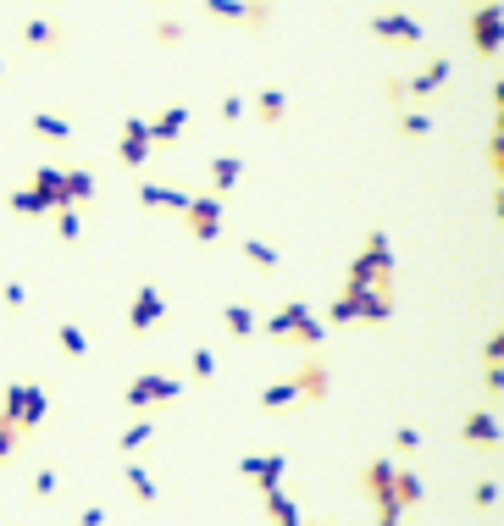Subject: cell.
Here are the masks:
<instances>
[{
	"instance_id": "cell-8",
	"label": "cell",
	"mask_w": 504,
	"mask_h": 526,
	"mask_svg": "<svg viewBox=\"0 0 504 526\" xmlns=\"http://www.w3.org/2000/svg\"><path fill=\"white\" fill-rule=\"evenodd\" d=\"M178 128H183V111H161L156 128H144V133H150V139H178Z\"/></svg>"
},
{
	"instance_id": "cell-3",
	"label": "cell",
	"mask_w": 504,
	"mask_h": 526,
	"mask_svg": "<svg viewBox=\"0 0 504 526\" xmlns=\"http://www.w3.org/2000/svg\"><path fill=\"white\" fill-rule=\"evenodd\" d=\"M471 39H477L482 56H493V45H499V12H493V6H482V12L471 17Z\"/></svg>"
},
{
	"instance_id": "cell-7",
	"label": "cell",
	"mask_w": 504,
	"mask_h": 526,
	"mask_svg": "<svg viewBox=\"0 0 504 526\" xmlns=\"http://www.w3.org/2000/svg\"><path fill=\"white\" fill-rule=\"evenodd\" d=\"M444 78H449V61H432V67L421 72V78H416V84H410V89H416V95H432V89L444 84Z\"/></svg>"
},
{
	"instance_id": "cell-9",
	"label": "cell",
	"mask_w": 504,
	"mask_h": 526,
	"mask_svg": "<svg viewBox=\"0 0 504 526\" xmlns=\"http://www.w3.org/2000/svg\"><path fill=\"white\" fill-rule=\"evenodd\" d=\"M23 39H28V45H39V50H50V45H56V28H45V23H28V28H23Z\"/></svg>"
},
{
	"instance_id": "cell-6",
	"label": "cell",
	"mask_w": 504,
	"mask_h": 526,
	"mask_svg": "<svg viewBox=\"0 0 504 526\" xmlns=\"http://www.w3.org/2000/svg\"><path fill=\"white\" fill-rule=\"evenodd\" d=\"M277 471H283V466H277V460H244V477H255V482H261L266 493L277 488Z\"/></svg>"
},
{
	"instance_id": "cell-10",
	"label": "cell",
	"mask_w": 504,
	"mask_h": 526,
	"mask_svg": "<svg viewBox=\"0 0 504 526\" xmlns=\"http://www.w3.org/2000/svg\"><path fill=\"white\" fill-rule=\"evenodd\" d=\"M34 128H39V133H45V139H67V128H61V122H56V117H39V122H34Z\"/></svg>"
},
{
	"instance_id": "cell-4",
	"label": "cell",
	"mask_w": 504,
	"mask_h": 526,
	"mask_svg": "<svg viewBox=\"0 0 504 526\" xmlns=\"http://www.w3.org/2000/svg\"><path fill=\"white\" fill-rule=\"evenodd\" d=\"M6 410H12L17 421H28V427H34L39 410H45V399H39V388H12V405H6Z\"/></svg>"
},
{
	"instance_id": "cell-11",
	"label": "cell",
	"mask_w": 504,
	"mask_h": 526,
	"mask_svg": "<svg viewBox=\"0 0 504 526\" xmlns=\"http://www.w3.org/2000/svg\"><path fill=\"white\" fill-rule=\"evenodd\" d=\"M277 111H283V95H277V89H266V95H261V117H277Z\"/></svg>"
},
{
	"instance_id": "cell-2",
	"label": "cell",
	"mask_w": 504,
	"mask_h": 526,
	"mask_svg": "<svg viewBox=\"0 0 504 526\" xmlns=\"http://www.w3.org/2000/svg\"><path fill=\"white\" fill-rule=\"evenodd\" d=\"M211 17H228V23H261L266 6H250V0H205Z\"/></svg>"
},
{
	"instance_id": "cell-1",
	"label": "cell",
	"mask_w": 504,
	"mask_h": 526,
	"mask_svg": "<svg viewBox=\"0 0 504 526\" xmlns=\"http://www.w3.org/2000/svg\"><path fill=\"white\" fill-rule=\"evenodd\" d=\"M372 34H383V39H394V45H421V28L410 23V17H372Z\"/></svg>"
},
{
	"instance_id": "cell-5",
	"label": "cell",
	"mask_w": 504,
	"mask_h": 526,
	"mask_svg": "<svg viewBox=\"0 0 504 526\" xmlns=\"http://www.w3.org/2000/svg\"><path fill=\"white\" fill-rule=\"evenodd\" d=\"M493 438H499V432H493V416H471L466 421V443L471 449H493Z\"/></svg>"
},
{
	"instance_id": "cell-12",
	"label": "cell",
	"mask_w": 504,
	"mask_h": 526,
	"mask_svg": "<svg viewBox=\"0 0 504 526\" xmlns=\"http://www.w3.org/2000/svg\"><path fill=\"white\" fill-rule=\"evenodd\" d=\"M311 526H333V521H311Z\"/></svg>"
}]
</instances>
